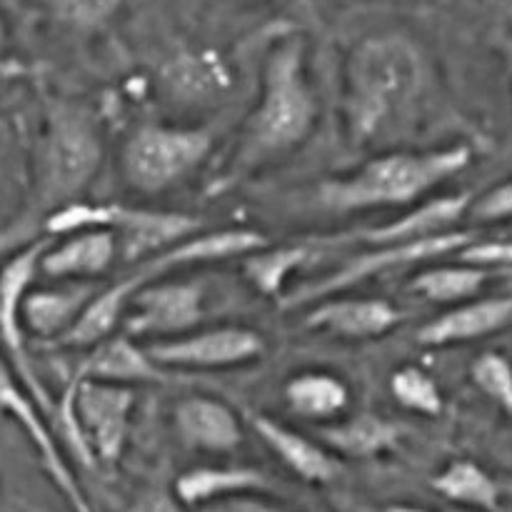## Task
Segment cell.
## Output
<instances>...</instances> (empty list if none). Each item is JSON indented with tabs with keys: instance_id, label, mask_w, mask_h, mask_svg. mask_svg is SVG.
<instances>
[{
	"instance_id": "cell-7",
	"label": "cell",
	"mask_w": 512,
	"mask_h": 512,
	"mask_svg": "<svg viewBox=\"0 0 512 512\" xmlns=\"http://www.w3.org/2000/svg\"><path fill=\"white\" fill-rule=\"evenodd\" d=\"M213 145V130L203 125L143 123L125 138L120 170L138 193H168L200 170Z\"/></svg>"
},
{
	"instance_id": "cell-19",
	"label": "cell",
	"mask_w": 512,
	"mask_h": 512,
	"mask_svg": "<svg viewBox=\"0 0 512 512\" xmlns=\"http://www.w3.org/2000/svg\"><path fill=\"white\" fill-rule=\"evenodd\" d=\"M73 378L105 380V383L120 385H143V383H165L168 375L160 363H155L148 348H140L135 338L125 335H110L98 345L88 348V355L78 363Z\"/></svg>"
},
{
	"instance_id": "cell-30",
	"label": "cell",
	"mask_w": 512,
	"mask_h": 512,
	"mask_svg": "<svg viewBox=\"0 0 512 512\" xmlns=\"http://www.w3.org/2000/svg\"><path fill=\"white\" fill-rule=\"evenodd\" d=\"M470 378L483 395L512 415V365L500 353H483L470 368Z\"/></svg>"
},
{
	"instance_id": "cell-15",
	"label": "cell",
	"mask_w": 512,
	"mask_h": 512,
	"mask_svg": "<svg viewBox=\"0 0 512 512\" xmlns=\"http://www.w3.org/2000/svg\"><path fill=\"white\" fill-rule=\"evenodd\" d=\"M118 260L120 245L113 230L85 228L53 238L40 258V275L48 280H93Z\"/></svg>"
},
{
	"instance_id": "cell-32",
	"label": "cell",
	"mask_w": 512,
	"mask_h": 512,
	"mask_svg": "<svg viewBox=\"0 0 512 512\" xmlns=\"http://www.w3.org/2000/svg\"><path fill=\"white\" fill-rule=\"evenodd\" d=\"M470 215L478 223H500V220L512 218V180L485 190L478 200H473Z\"/></svg>"
},
{
	"instance_id": "cell-36",
	"label": "cell",
	"mask_w": 512,
	"mask_h": 512,
	"mask_svg": "<svg viewBox=\"0 0 512 512\" xmlns=\"http://www.w3.org/2000/svg\"><path fill=\"white\" fill-rule=\"evenodd\" d=\"M380 512H433V510L418 508V505H390V508H385Z\"/></svg>"
},
{
	"instance_id": "cell-29",
	"label": "cell",
	"mask_w": 512,
	"mask_h": 512,
	"mask_svg": "<svg viewBox=\"0 0 512 512\" xmlns=\"http://www.w3.org/2000/svg\"><path fill=\"white\" fill-rule=\"evenodd\" d=\"M168 80L175 93H183L185 98H213L215 90L220 93L228 85V70L215 58L190 55V58L175 60Z\"/></svg>"
},
{
	"instance_id": "cell-16",
	"label": "cell",
	"mask_w": 512,
	"mask_h": 512,
	"mask_svg": "<svg viewBox=\"0 0 512 512\" xmlns=\"http://www.w3.org/2000/svg\"><path fill=\"white\" fill-rule=\"evenodd\" d=\"M175 433L180 443L198 453L228 455L243 445V423L223 400L208 395H190L173 410Z\"/></svg>"
},
{
	"instance_id": "cell-12",
	"label": "cell",
	"mask_w": 512,
	"mask_h": 512,
	"mask_svg": "<svg viewBox=\"0 0 512 512\" xmlns=\"http://www.w3.org/2000/svg\"><path fill=\"white\" fill-rule=\"evenodd\" d=\"M403 320L400 310L383 298H330L318 300L303 315V328L328 333L340 340L383 338Z\"/></svg>"
},
{
	"instance_id": "cell-23",
	"label": "cell",
	"mask_w": 512,
	"mask_h": 512,
	"mask_svg": "<svg viewBox=\"0 0 512 512\" xmlns=\"http://www.w3.org/2000/svg\"><path fill=\"white\" fill-rule=\"evenodd\" d=\"M285 403L290 413L310 423H333L350 408V388L338 375L325 370H305L285 383Z\"/></svg>"
},
{
	"instance_id": "cell-33",
	"label": "cell",
	"mask_w": 512,
	"mask_h": 512,
	"mask_svg": "<svg viewBox=\"0 0 512 512\" xmlns=\"http://www.w3.org/2000/svg\"><path fill=\"white\" fill-rule=\"evenodd\" d=\"M130 512H185V505L175 498V493H165V490H145L140 498H135Z\"/></svg>"
},
{
	"instance_id": "cell-24",
	"label": "cell",
	"mask_w": 512,
	"mask_h": 512,
	"mask_svg": "<svg viewBox=\"0 0 512 512\" xmlns=\"http://www.w3.org/2000/svg\"><path fill=\"white\" fill-rule=\"evenodd\" d=\"M433 490L445 500L463 508L495 512L500 510L503 488L498 480L473 460H453L433 478Z\"/></svg>"
},
{
	"instance_id": "cell-14",
	"label": "cell",
	"mask_w": 512,
	"mask_h": 512,
	"mask_svg": "<svg viewBox=\"0 0 512 512\" xmlns=\"http://www.w3.org/2000/svg\"><path fill=\"white\" fill-rule=\"evenodd\" d=\"M248 425L253 433L263 440L265 448L285 465L293 475H298L303 483L325 485L333 483L340 475L343 465L335 458L333 450L320 440L308 438L300 430L270 418L265 413H248Z\"/></svg>"
},
{
	"instance_id": "cell-9",
	"label": "cell",
	"mask_w": 512,
	"mask_h": 512,
	"mask_svg": "<svg viewBox=\"0 0 512 512\" xmlns=\"http://www.w3.org/2000/svg\"><path fill=\"white\" fill-rule=\"evenodd\" d=\"M40 410H43L40 408V403L33 398L28 385L20 380V375L15 373L10 360L5 358V353L0 350V418L13 420V423L28 435L35 453H38L40 463H43L45 473L50 475V480H53L55 488L60 490L65 503L70 505V510L93 512L88 498H85L83 488H80L78 480H75L73 470H70V465L65 463L63 453H60L53 430L48 428V423H45Z\"/></svg>"
},
{
	"instance_id": "cell-13",
	"label": "cell",
	"mask_w": 512,
	"mask_h": 512,
	"mask_svg": "<svg viewBox=\"0 0 512 512\" xmlns=\"http://www.w3.org/2000/svg\"><path fill=\"white\" fill-rule=\"evenodd\" d=\"M100 285L93 280H55L48 288H30L20 303V325L25 338L55 340L63 338L78 318L83 315L85 305L93 300Z\"/></svg>"
},
{
	"instance_id": "cell-5",
	"label": "cell",
	"mask_w": 512,
	"mask_h": 512,
	"mask_svg": "<svg viewBox=\"0 0 512 512\" xmlns=\"http://www.w3.org/2000/svg\"><path fill=\"white\" fill-rule=\"evenodd\" d=\"M135 410L133 385L73 378L58 403L65 440L83 468H113L128 445Z\"/></svg>"
},
{
	"instance_id": "cell-34",
	"label": "cell",
	"mask_w": 512,
	"mask_h": 512,
	"mask_svg": "<svg viewBox=\"0 0 512 512\" xmlns=\"http://www.w3.org/2000/svg\"><path fill=\"white\" fill-rule=\"evenodd\" d=\"M500 53H503L505 68H508V73H510V78H512V35H508V38L500 40Z\"/></svg>"
},
{
	"instance_id": "cell-3",
	"label": "cell",
	"mask_w": 512,
	"mask_h": 512,
	"mask_svg": "<svg viewBox=\"0 0 512 512\" xmlns=\"http://www.w3.org/2000/svg\"><path fill=\"white\" fill-rule=\"evenodd\" d=\"M103 165V138L98 120L85 105L55 100L45 113L33 165V185L23 210L0 230V253L23 248L43 230L45 220L80 200Z\"/></svg>"
},
{
	"instance_id": "cell-18",
	"label": "cell",
	"mask_w": 512,
	"mask_h": 512,
	"mask_svg": "<svg viewBox=\"0 0 512 512\" xmlns=\"http://www.w3.org/2000/svg\"><path fill=\"white\" fill-rule=\"evenodd\" d=\"M268 475L250 465H200L178 475L173 493L185 508H210L233 498L270 493Z\"/></svg>"
},
{
	"instance_id": "cell-2",
	"label": "cell",
	"mask_w": 512,
	"mask_h": 512,
	"mask_svg": "<svg viewBox=\"0 0 512 512\" xmlns=\"http://www.w3.org/2000/svg\"><path fill=\"white\" fill-rule=\"evenodd\" d=\"M428 55L405 33L360 40L348 60L345 125L355 145H378L403 133L428 93Z\"/></svg>"
},
{
	"instance_id": "cell-4",
	"label": "cell",
	"mask_w": 512,
	"mask_h": 512,
	"mask_svg": "<svg viewBox=\"0 0 512 512\" xmlns=\"http://www.w3.org/2000/svg\"><path fill=\"white\" fill-rule=\"evenodd\" d=\"M473 160V148L465 143L433 150H395L368 160L353 173L328 178L315 190V200L328 213H360L375 208L415 205L463 173Z\"/></svg>"
},
{
	"instance_id": "cell-6",
	"label": "cell",
	"mask_w": 512,
	"mask_h": 512,
	"mask_svg": "<svg viewBox=\"0 0 512 512\" xmlns=\"http://www.w3.org/2000/svg\"><path fill=\"white\" fill-rule=\"evenodd\" d=\"M85 228L113 230L123 263H143L160 250L173 248L180 240L200 233L203 223L190 213L175 210L133 208L123 203H75L50 215L43 225L45 235H68Z\"/></svg>"
},
{
	"instance_id": "cell-25",
	"label": "cell",
	"mask_w": 512,
	"mask_h": 512,
	"mask_svg": "<svg viewBox=\"0 0 512 512\" xmlns=\"http://www.w3.org/2000/svg\"><path fill=\"white\" fill-rule=\"evenodd\" d=\"M313 258V248L305 243L263 245L243 258V278L265 298H283L285 285Z\"/></svg>"
},
{
	"instance_id": "cell-8",
	"label": "cell",
	"mask_w": 512,
	"mask_h": 512,
	"mask_svg": "<svg viewBox=\"0 0 512 512\" xmlns=\"http://www.w3.org/2000/svg\"><path fill=\"white\" fill-rule=\"evenodd\" d=\"M473 240V233L448 230V233L430 235V238L423 240H410V243L373 245V250L358 255V258L345 263L343 268H338L335 273L325 275L323 280H315V283H308L303 285V288L293 290V293L283 295V298H280V308H305V305H313L318 303V300L330 298V295H340L343 290L355 288V285L378 278V275L393 273V270H408L413 268V265L443 258V255L460 253V250L468 243H473Z\"/></svg>"
},
{
	"instance_id": "cell-17",
	"label": "cell",
	"mask_w": 512,
	"mask_h": 512,
	"mask_svg": "<svg viewBox=\"0 0 512 512\" xmlns=\"http://www.w3.org/2000/svg\"><path fill=\"white\" fill-rule=\"evenodd\" d=\"M512 323V298H470L453 305L418 330V343L425 348L473 343L488 338Z\"/></svg>"
},
{
	"instance_id": "cell-11",
	"label": "cell",
	"mask_w": 512,
	"mask_h": 512,
	"mask_svg": "<svg viewBox=\"0 0 512 512\" xmlns=\"http://www.w3.org/2000/svg\"><path fill=\"white\" fill-rule=\"evenodd\" d=\"M145 348L165 370H225L263 358L265 338L243 325H220L190 330L178 338L153 340Z\"/></svg>"
},
{
	"instance_id": "cell-22",
	"label": "cell",
	"mask_w": 512,
	"mask_h": 512,
	"mask_svg": "<svg viewBox=\"0 0 512 512\" xmlns=\"http://www.w3.org/2000/svg\"><path fill=\"white\" fill-rule=\"evenodd\" d=\"M318 440L328 445L335 455L368 460L398 448V443L403 440V428L383 415L355 413L350 418H338L333 423L320 425Z\"/></svg>"
},
{
	"instance_id": "cell-35",
	"label": "cell",
	"mask_w": 512,
	"mask_h": 512,
	"mask_svg": "<svg viewBox=\"0 0 512 512\" xmlns=\"http://www.w3.org/2000/svg\"><path fill=\"white\" fill-rule=\"evenodd\" d=\"M5 48H8V23H5V15L0 10V58L5 55Z\"/></svg>"
},
{
	"instance_id": "cell-31",
	"label": "cell",
	"mask_w": 512,
	"mask_h": 512,
	"mask_svg": "<svg viewBox=\"0 0 512 512\" xmlns=\"http://www.w3.org/2000/svg\"><path fill=\"white\" fill-rule=\"evenodd\" d=\"M460 263L478 265V268H510L512 240H473L458 253Z\"/></svg>"
},
{
	"instance_id": "cell-28",
	"label": "cell",
	"mask_w": 512,
	"mask_h": 512,
	"mask_svg": "<svg viewBox=\"0 0 512 512\" xmlns=\"http://www.w3.org/2000/svg\"><path fill=\"white\" fill-rule=\"evenodd\" d=\"M45 13L73 33L103 30L123 8V0H38Z\"/></svg>"
},
{
	"instance_id": "cell-37",
	"label": "cell",
	"mask_w": 512,
	"mask_h": 512,
	"mask_svg": "<svg viewBox=\"0 0 512 512\" xmlns=\"http://www.w3.org/2000/svg\"><path fill=\"white\" fill-rule=\"evenodd\" d=\"M508 490H510V493H512V485H508Z\"/></svg>"
},
{
	"instance_id": "cell-26",
	"label": "cell",
	"mask_w": 512,
	"mask_h": 512,
	"mask_svg": "<svg viewBox=\"0 0 512 512\" xmlns=\"http://www.w3.org/2000/svg\"><path fill=\"white\" fill-rule=\"evenodd\" d=\"M490 278H493V270L478 268V265H438V268L420 270L410 280V290L423 295L430 303L458 305L475 298L488 285Z\"/></svg>"
},
{
	"instance_id": "cell-10",
	"label": "cell",
	"mask_w": 512,
	"mask_h": 512,
	"mask_svg": "<svg viewBox=\"0 0 512 512\" xmlns=\"http://www.w3.org/2000/svg\"><path fill=\"white\" fill-rule=\"evenodd\" d=\"M205 290L198 280H153L130 300L123 330L135 340H168L198 330Z\"/></svg>"
},
{
	"instance_id": "cell-21",
	"label": "cell",
	"mask_w": 512,
	"mask_h": 512,
	"mask_svg": "<svg viewBox=\"0 0 512 512\" xmlns=\"http://www.w3.org/2000/svg\"><path fill=\"white\" fill-rule=\"evenodd\" d=\"M143 280L135 270H130L125 278L115 280V283L105 285L98 293L93 295L88 305H85L83 315L78 318V323L68 330L60 340H55L53 345L60 348H75V350H88L93 345H98L100 340L110 338L115 333L120 323L125 320V313L130 308V300L133 295L143 288Z\"/></svg>"
},
{
	"instance_id": "cell-27",
	"label": "cell",
	"mask_w": 512,
	"mask_h": 512,
	"mask_svg": "<svg viewBox=\"0 0 512 512\" xmlns=\"http://www.w3.org/2000/svg\"><path fill=\"white\" fill-rule=\"evenodd\" d=\"M390 393H393L395 403L403 405L405 410L428 415V418H435L445 408L440 385L435 383L433 375L425 373L418 365H403L395 370L390 375Z\"/></svg>"
},
{
	"instance_id": "cell-20",
	"label": "cell",
	"mask_w": 512,
	"mask_h": 512,
	"mask_svg": "<svg viewBox=\"0 0 512 512\" xmlns=\"http://www.w3.org/2000/svg\"><path fill=\"white\" fill-rule=\"evenodd\" d=\"M470 205H473V195L470 193L423 200V203H418L413 210L400 215V218L388 220V223L378 225V228L363 230L360 240L368 245H390L448 233V230H453L455 223H460L470 213Z\"/></svg>"
},
{
	"instance_id": "cell-1",
	"label": "cell",
	"mask_w": 512,
	"mask_h": 512,
	"mask_svg": "<svg viewBox=\"0 0 512 512\" xmlns=\"http://www.w3.org/2000/svg\"><path fill=\"white\" fill-rule=\"evenodd\" d=\"M320 105L308 75V45L300 33H285L268 50L258 100L238 138L208 183V198L230 193L258 170L298 150L318 123Z\"/></svg>"
}]
</instances>
